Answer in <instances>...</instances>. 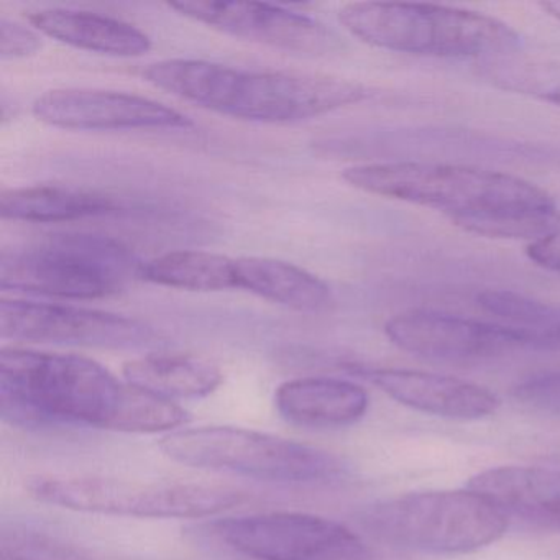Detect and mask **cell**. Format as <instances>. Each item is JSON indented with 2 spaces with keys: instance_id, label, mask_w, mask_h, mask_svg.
<instances>
[{
  "instance_id": "1",
  "label": "cell",
  "mask_w": 560,
  "mask_h": 560,
  "mask_svg": "<svg viewBox=\"0 0 560 560\" xmlns=\"http://www.w3.org/2000/svg\"><path fill=\"white\" fill-rule=\"evenodd\" d=\"M0 415L21 428L91 425L136 434L191 421L175 401L120 382L94 360L22 347L0 352Z\"/></svg>"
},
{
  "instance_id": "2",
  "label": "cell",
  "mask_w": 560,
  "mask_h": 560,
  "mask_svg": "<svg viewBox=\"0 0 560 560\" xmlns=\"http://www.w3.org/2000/svg\"><path fill=\"white\" fill-rule=\"evenodd\" d=\"M352 188L434 209L455 225L491 238L534 242L560 232L556 199L510 173L434 162L365 163L343 170Z\"/></svg>"
},
{
  "instance_id": "3",
  "label": "cell",
  "mask_w": 560,
  "mask_h": 560,
  "mask_svg": "<svg viewBox=\"0 0 560 560\" xmlns=\"http://www.w3.org/2000/svg\"><path fill=\"white\" fill-rule=\"evenodd\" d=\"M143 80L206 110L258 124H293L369 97L355 81L329 74L247 70L214 61L173 58L149 65Z\"/></svg>"
},
{
  "instance_id": "4",
  "label": "cell",
  "mask_w": 560,
  "mask_h": 560,
  "mask_svg": "<svg viewBox=\"0 0 560 560\" xmlns=\"http://www.w3.org/2000/svg\"><path fill=\"white\" fill-rule=\"evenodd\" d=\"M339 21L363 44L396 54L483 60L516 54L521 45L503 21L448 5L352 2L340 9Z\"/></svg>"
},
{
  "instance_id": "5",
  "label": "cell",
  "mask_w": 560,
  "mask_h": 560,
  "mask_svg": "<svg viewBox=\"0 0 560 560\" xmlns=\"http://www.w3.org/2000/svg\"><path fill=\"white\" fill-rule=\"evenodd\" d=\"M159 447L186 467L273 483L329 485L347 474L346 464L323 448L234 425L179 429L165 435Z\"/></svg>"
},
{
  "instance_id": "6",
  "label": "cell",
  "mask_w": 560,
  "mask_h": 560,
  "mask_svg": "<svg viewBox=\"0 0 560 560\" xmlns=\"http://www.w3.org/2000/svg\"><path fill=\"white\" fill-rule=\"evenodd\" d=\"M360 526L382 542L429 553H467L497 542L508 517L470 490L418 491L365 508Z\"/></svg>"
},
{
  "instance_id": "7",
  "label": "cell",
  "mask_w": 560,
  "mask_h": 560,
  "mask_svg": "<svg viewBox=\"0 0 560 560\" xmlns=\"http://www.w3.org/2000/svg\"><path fill=\"white\" fill-rule=\"evenodd\" d=\"M25 490L50 506L143 520H199L247 500L244 491L222 485L142 483L96 475H34Z\"/></svg>"
},
{
  "instance_id": "8",
  "label": "cell",
  "mask_w": 560,
  "mask_h": 560,
  "mask_svg": "<svg viewBox=\"0 0 560 560\" xmlns=\"http://www.w3.org/2000/svg\"><path fill=\"white\" fill-rule=\"evenodd\" d=\"M140 265L120 242L101 235H54L4 254V290L58 300H103L119 293Z\"/></svg>"
},
{
  "instance_id": "9",
  "label": "cell",
  "mask_w": 560,
  "mask_h": 560,
  "mask_svg": "<svg viewBox=\"0 0 560 560\" xmlns=\"http://www.w3.org/2000/svg\"><path fill=\"white\" fill-rule=\"evenodd\" d=\"M212 534L254 560H375L372 547L346 524L294 511L224 517Z\"/></svg>"
},
{
  "instance_id": "10",
  "label": "cell",
  "mask_w": 560,
  "mask_h": 560,
  "mask_svg": "<svg viewBox=\"0 0 560 560\" xmlns=\"http://www.w3.org/2000/svg\"><path fill=\"white\" fill-rule=\"evenodd\" d=\"M385 334L405 352L441 362H478L559 346L533 330L431 310L396 314L385 324Z\"/></svg>"
},
{
  "instance_id": "11",
  "label": "cell",
  "mask_w": 560,
  "mask_h": 560,
  "mask_svg": "<svg viewBox=\"0 0 560 560\" xmlns=\"http://www.w3.org/2000/svg\"><path fill=\"white\" fill-rule=\"evenodd\" d=\"M0 334L15 342L100 349H145L163 342L159 330L132 317L27 300L0 303Z\"/></svg>"
},
{
  "instance_id": "12",
  "label": "cell",
  "mask_w": 560,
  "mask_h": 560,
  "mask_svg": "<svg viewBox=\"0 0 560 560\" xmlns=\"http://www.w3.org/2000/svg\"><path fill=\"white\" fill-rule=\"evenodd\" d=\"M168 8L222 34L288 54L319 57L332 51L337 45L336 35L326 25L278 5L182 0L172 2Z\"/></svg>"
},
{
  "instance_id": "13",
  "label": "cell",
  "mask_w": 560,
  "mask_h": 560,
  "mask_svg": "<svg viewBox=\"0 0 560 560\" xmlns=\"http://www.w3.org/2000/svg\"><path fill=\"white\" fill-rule=\"evenodd\" d=\"M34 116L63 130H189L185 114L137 94L88 88L51 90L35 100Z\"/></svg>"
},
{
  "instance_id": "14",
  "label": "cell",
  "mask_w": 560,
  "mask_h": 560,
  "mask_svg": "<svg viewBox=\"0 0 560 560\" xmlns=\"http://www.w3.org/2000/svg\"><path fill=\"white\" fill-rule=\"evenodd\" d=\"M353 373L369 380L399 405L441 418H487L500 408V399L490 389L467 380L406 369H362Z\"/></svg>"
},
{
  "instance_id": "15",
  "label": "cell",
  "mask_w": 560,
  "mask_h": 560,
  "mask_svg": "<svg viewBox=\"0 0 560 560\" xmlns=\"http://www.w3.org/2000/svg\"><path fill=\"white\" fill-rule=\"evenodd\" d=\"M468 488L493 503L504 516L560 533V470L503 465L480 471Z\"/></svg>"
},
{
  "instance_id": "16",
  "label": "cell",
  "mask_w": 560,
  "mask_h": 560,
  "mask_svg": "<svg viewBox=\"0 0 560 560\" xmlns=\"http://www.w3.org/2000/svg\"><path fill=\"white\" fill-rule=\"evenodd\" d=\"M369 395L347 380L303 376L281 383L275 406L284 421L303 428L330 429L355 424L369 409Z\"/></svg>"
},
{
  "instance_id": "17",
  "label": "cell",
  "mask_w": 560,
  "mask_h": 560,
  "mask_svg": "<svg viewBox=\"0 0 560 560\" xmlns=\"http://www.w3.org/2000/svg\"><path fill=\"white\" fill-rule=\"evenodd\" d=\"M28 22L40 34L78 50L119 58L142 57L152 50L149 35L136 25L94 12L47 9L28 14Z\"/></svg>"
},
{
  "instance_id": "18",
  "label": "cell",
  "mask_w": 560,
  "mask_h": 560,
  "mask_svg": "<svg viewBox=\"0 0 560 560\" xmlns=\"http://www.w3.org/2000/svg\"><path fill=\"white\" fill-rule=\"evenodd\" d=\"M235 283L237 290L298 313H326L334 304V294L326 281L278 258H235Z\"/></svg>"
},
{
  "instance_id": "19",
  "label": "cell",
  "mask_w": 560,
  "mask_h": 560,
  "mask_svg": "<svg viewBox=\"0 0 560 560\" xmlns=\"http://www.w3.org/2000/svg\"><path fill=\"white\" fill-rule=\"evenodd\" d=\"M122 373L130 385L170 401L206 398L224 382L219 365L189 353H150L124 363Z\"/></svg>"
},
{
  "instance_id": "20",
  "label": "cell",
  "mask_w": 560,
  "mask_h": 560,
  "mask_svg": "<svg viewBox=\"0 0 560 560\" xmlns=\"http://www.w3.org/2000/svg\"><path fill=\"white\" fill-rule=\"evenodd\" d=\"M110 196L68 186L37 185L5 189L0 195V214L5 221L55 224L80 221L116 211Z\"/></svg>"
},
{
  "instance_id": "21",
  "label": "cell",
  "mask_w": 560,
  "mask_h": 560,
  "mask_svg": "<svg viewBox=\"0 0 560 560\" xmlns=\"http://www.w3.org/2000/svg\"><path fill=\"white\" fill-rule=\"evenodd\" d=\"M139 277L159 287L196 293L237 290L235 258L214 252H168L140 265Z\"/></svg>"
},
{
  "instance_id": "22",
  "label": "cell",
  "mask_w": 560,
  "mask_h": 560,
  "mask_svg": "<svg viewBox=\"0 0 560 560\" xmlns=\"http://www.w3.org/2000/svg\"><path fill=\"white\" fill-rule=\"evenodd\" d=\"M477 70L498 90L560 106V61L508 54L477 60Z\"/></svg>"
},
{
  "instance_id": "23",
  "label": "cell",
  "mask_w": 560,
  "mask_h": 560,
  "mask_svg": "<svg viewBox=\"0 0 560 560\" xmlns=\"http://www.w3.org/2000/svg\"><path fill=\"white\" fill-rule=\"evenodd\" d=\"M477 303L488 314L511 323L510 326L542 334L560 346V306L510 290L481 291Z\"/></svg>"
},
{
  "instance_id": "24",
  "label": "cell",
  "mask_w": 560,
  "mask_h": 560,
  "mask_svg": "<svg viewBox=\"0 0 560 560\" xmlns=\"http://www.w3.org/2000/svg\"><path fill=\"white\" fill-rule=\"evenodd\" d=\"M0 550L2 560H88L71 544L31 527L12 526L4 529Z\"/></svg>"
},
{
  "instance_id": "25",
  "label": "cell",
  "mask_w": 560,
  "mask_h": 560,
  "mask_svg": "<svg viewBox=\"0 0 560 560\" xmlns=\"http://www.w3.org/2000/svg\"><path fill=\"white\" fill-rule=\"evenodd\" d=\"M517 401L560 419V369L540 370L513 388Z\"/></svg>"
},
{
  "instance_id": "26",
  "label": "cell",
  "mask_w": 560,
  "mask_h": 560,
  "mask_svg": "<svg viewBox=\"0 0 560 560\" xmlns=\"http://www.w3.org/2000/svg\"><path fill=\"white\" fill-rule=\"evenodd\" d=\"M42 48L40 35L19 22L2 18L0 21V57L21 60L32 57Z\"/></svg>"
},
{
  "instance_id": "27",
  "label": "cell",
  "mask_w": 560,
  "mask_h": 560,
  "mask_svg": "<svg viewBox=\"0 0 560 560\" xmlns=\"http://www.w3.org/2000/svg\"><path fill=\"white\" fill-rule=\"evenodd\" d=\"M526 255L537 267L560 273V232L527 244Z\"/></svg>"
},
{
  "instance_id": "28",
  "label": "cell",
  "mask_w": 560,
  "mask_h": 560,
  "mask_svg": "<svg viewBox=\"0 0 560 560\" xmlns=\"http://www.w3.org/2000/svg\"><path fill=\"white\" fill-rule=\"evenodd\" d=\"M540 9H542L544 12H547L550 18L560 22V0H556V2H542V4H540Z\"/></svg>"
}]
</instances>
